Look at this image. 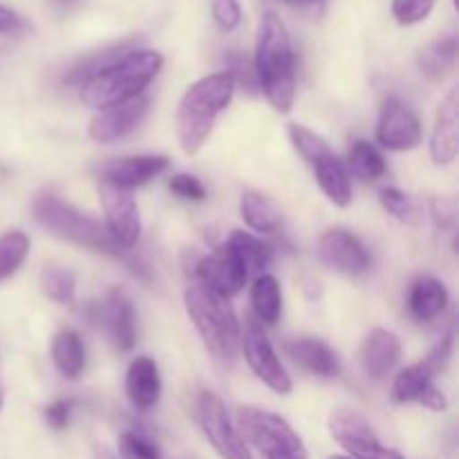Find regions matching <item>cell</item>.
Masks as SVG:
<instances>
[{
    "mask_svg": "<svg viewBox=\"0 0 459 459\" xmlns=\"http://www.w3.org/2000/svg\"><path fill=\"white\" fill-rule=\"evenodd\" d=\"M161 65L164 56L155 49H133L83 79L79 90L81 101L97 112L133 101L160 74Z\"/></svg>",
    "mask_w": 459,
    "mask_h": 459,
    "instance_id": "6da1fadb",
    "label": "cell"
},
{
    "mask_svg": "<svg viewBox=\"0 0 459 459\" xmlns=\"http://www.w3.org/2000/svg\"><path fill=\"white\" fill-rule=\"evenodd\" d=\"M254 72L255 83L263 88L273 110L287 115L296 97V56L285 22L273 12L260 18Z\"/></svg>",
    "mask_w": 459,
    "mask_h": 459,
    "instance_id": "7a4b0ae2",
    "label": "cell"
},
{
    "mask_svg": "<svg viewBox=\"0 0 459 459\" xmlns=\"http://www.w3.org/2000/svg\"><path fill=\"white\" fill-rule=\"evenodd\" d=\"M236 81L229 72H215L188 85L178 108V139L186 155H195L209 139L215 119L231 103Z\"/></svg>",
    "mask_w": 459,
    "mask_h": 459,
    "instance_id": "3957f363",
    "label": "cell"
},
{
    "mask_svg": "<svg viewBox=\"0 0 459 459\" xmlns=\"http://www.w3.org/2000/svg\"><path fill=\"white\" fill-rule=\"evenodd\" d=\"M184 305L211 357L218 363L231 366L240 350L242 330L229 300L195 281L184 291Z\"/></svg>",
    "mask_w": 459,
    "mask_h": 459,
    "instance_id": "277c9868",
    "label": "cell"
},
{
    "mask_svg": "<svg viewBox=\"0 0 459 459\" xmlns=\"http://www.w3.org/2000/svg\"><path fill=\"white\" fill-rule=\"evenodd\" d=\"M31 211H34L36 222L58 240L92 251H103V254L110 255H121V251H124L112 242L106 227L97 218L83 213L54 193H40L34 200Z\"/></svg>",
    "mask_w": 459,
    "mask_h": 459,
    "instance_id": "5b68a950",
    "label": "cell"
},
{
    "mask_svg": "<svg viewBox=\"0 0 459 459\" xmlns=\"http://www.w3.org/2000/svg\"><path fill=\"white\" fill-rule=\"evenodd\" d=\"M238 433L264 459H307L303 439L276 412L255 406H240Z\"/></svg>",
    "mask_w": 459,
    "mask_h": 459,
    "instance_id": "8992f818",
    "label": "cell"
},
{
    "mask_svg": "<svg viewBox=\"0 0 459 459\" xmlns=\"http://www.w3.org/2000/svg\"><path fill=\"white\" fill-rule=\"evenodd\" d=\"M330 435L352 459H403L402 453L381 444L370 421L357 411L336 408L330 415Z\"/></svg>",
    "mask_w": 459,
    "mask_h": 459,
    "instance_id": "52a82bcc",
    "label": "cell"
},
{
    "mask_svg": "<svg viewBox=\"0 0 459 459\" xmlns=\"http://www.w3.org/2000/svg\"><path fill=\"white\" fill-rule=\"evenodd\" d=\"M240 348L254 375L267 388H272L278 394L291 393V388H294L291 377L287 375L276 350L272 348V341L267 339V332L263 330V325L255 318L249 316L245 321V332H240Z\"/></svg>",
    "mask_w": 459,
    "mask_h": 459,
    "instance_id": "ba28073f",
    "label": "cell"
},
{
    "mask_svg": "<svg viewBox=\"0 0 459 459\" xmlns=\"http://www.w3.org/2000/svg\"><path fill=\"white\" fill-rule=\"evenodd\" d=\"M197 417H200V426L204 437L209 439L211 446L215 448L222 459H251L247 442L240 437L236 426L229 420L227 406L222 399L215 393L206 390L200 394V403H197Z\"/></svg>",
    "mask_w": 459,
    "mask_h": 459,
    "instance_id": "9c48e42d",
    "label": "cell"
},
{
    "mask_svg": "<svg viewBox=\"0 0 459 459\" xmlns=\"http://www.w3.org/2000/svg\"><path fill=\"white\" fill-rule=\"evenodd\" d=\"M195 276L197 282H202L206 290L229 300L240 294L249 273H247L245 263L236 254V249L229 242H224L209 255H202L197 260Z\"/></svg>",
    "mask_w": 459,
    "mask_h": 459,
    "instance_id": "30bf717a",
    "label": "cell"
},
{
    "mask_svg": "<svg viewBox=\"0 0 459 459\" xmlns=\"http://www.w3.org/2000/svg\"><path fill=\"white\" fill-rule=\"evenodd\" d=\"M99 197H101L103 215H106L108 236L119 249H133L142 236V218H139L137 200L133 197V193L101 182Z\"/></svg>",
    "mask_w": 459,
    "mask_h": 459,
    "instance_id": "8fae6325",
    "label": "cell"
},
{
    "mask_svg": "<svg viewBox=\"0 0 459 459\" xmlns=\"http://www.w3.org/2000/svg\"><path fill=\"white\" fill-rule=\"evenodd\" d=\"M148 108H151V99L139 94L133 101L108 108V110H99L90 121L88 137L97 143L121 142L142 126V121L148 115Z\"/></svg>",
    "mask_w": 459,
    "mask_h": 459,
    "instance_id": "7c38bea8",
    "label": "cell"
},
{
    "mask_svg": "<svg viewBox=\"0 0 459 459\" xmlns=\"http://www.w3.org/2000/svg\"><path fill=\"white\" fill-rule=\"evenodd\" d=\"M377 139L388 151L403 152L420 146L424 139V130L411 108L403 106L397 99H388L381 110L379 124H377Z\"/></svg>",
    "mask_w": 459,
    "mask_h": 459,
    "instance_id": "4fadbf2b",
    "label": "cell"
},
{
    "mask_svg": "<svg viewBox=\"0 0 459 459\" xmlns=\"http://www.w3.org/2000/svg\"><path fill=\"white\" fill-rule=\"evenodd\" d=\"M318 258L325 267L345 276H359L370 267V254L357 236L345 229H330L318 240Z\"/></svg>",
    "mask_w": 459,
    "mask_h": 459,
    "instance_id": "5bb4252c",
    "label": "cell"
},
{
    "mask_svg": "<svg viewBox=\"0 0 459 459\" xmlns=\"http://www.w3.org/2000/svg\"><path fill=\"white\" fill-rule=\"evenodd\" d=\"M97 318L117 352H130L134 348V343H137V312H134L133 299L124 290L110 291L103 305L97 307Z\"/></svg>",
    "mask_w": 459,
    "mask_h": 459,
    "instance_id": "9a60e30c",
    "label": "cell"
},
{
    "mask_svg": "<svg viewBox=\"0 0 459 459\" xmlns=\"http://www.w3.org/2000/svg\"><path fill=\"white\" fill-rule=\"evenodd\" d=\"M169 164L170 161L161 155L121 157V160H112L101 166V182L121 188V191H133L164 173Z\"/></svg>",
    "mask_w": 459,
    "mask_h": 459,
    "instance_id": "2e32d148",
    "label": "cell"
},
{
    "mask_svg": "<svg viewBox=\"0 0 459 459\" xmlns=\"http://www.w3.org/2000/svg\"><path fill=\"white\" fill-rule=\"evenodd\" d=\"M459 151V97L457 88L448 92L435 119L433 137H430V157L437 166L453 164Z\"/></svg>",
    "mask_w": 459,
    "mask_h": 459,
    "instance_id": "e0dca14e",
    "label": "cell"
},
{
    "mask_svg": "<svg viewBox=\"0 0 459 459\" xmlns=\"http://www.w3.org/2000/svg\"><path fill=\"white\" fill-rule=\"evenodd\" d=\"M402 357V341L394 332L375 327L363 341L361 348V368L372 379H384Z\"/></svg>",
    "mask_w": 459,
    "mask_h": 459,
    "instance_id": "ac0fdd59",
    "label": "cell"
},
{
    "mask_svg": "<svg viewBox=\"0 0 459 459\" xmlns=\"http://www.w3.org/2000/svg\"><path fill=\"white\" fill-rule=\"evenodd\" d=\"M126 393L139 411H151L161 397V379L157 363L151 357H137L126 372Z\"/></svg>",
    "mask_w": 459,
    "mask_h": 459,
    "instance_id": "d6986e66",
    "label": "cell"
},
{
    "mask_svg": "<svg viewBox=\"0 0 459 459\" xmlns=\"http://www.w3.org/2000/svg\"><path fill=\"white\" fill-rule=\"evenodd\" d=\"M287 354L305 370L323 379L339 377L341 372V361L334 350L318 339H296L294 343H287Z\"/></svg>",
    "mask_w": 459,
    "mask_h": 459,
    "instance_id": "ffe728a7",
    "label": "cell"
},
{
    "mask_svg": "<svg viewBox=\"0 0 459 459\" xmlns=\"http://www.w3.org/2000/svg\"><path fill=\"white\" fill-rule=\"evenodd\" d=\"M448 307V291L444 282L437 278H417L412 282L411 291H408V309H411L412 318L420 323H429L437 318L439 314L446 312Z\"/></svg>",
    "mask_w": 459,
    "mask_h": 459,
    "instance_id": "44dd1931",
    "label": "cell"
},
{
    "mask_svg": "<svg viewBox=\"0 0 459 459\" xmlns=\"http://www.w3.org/2000/svg\"><path fill=\"white\" fill-rule=\"evenodd\" d=\"M312 166L314 173H316L318 186L323 188L327 200L334 206L345 209L352 202V184H350V175L345 170L343 161L334 152H327V155L318 157Z\"/></svg>",
    "mask_w": 459,
    "mask_h": 459,
    "instance_id": "7402d4cb",
    "label": "cell"
},
{
    "mask_svg": "<svg viewBox=\"0 0 459 459\" xmlns=\"http://www.w3.org/2000/svg\"><path fill=\"white\" fill-rule=\"evenodd\" d=\"M52 363L65 379H79L85 370V348L74 330H61L52 339Z\"/></svg>",
    "mask_w": 459,
    "mask_h": 459,
    "instance_id": "603a6c76",
    "label": "cell"
},
{
    "mask_svg": "<svg viewBox=\"0 0 459 459\" xmlns=\"http://www.w3.org/2000/svg\"><path fill=\"white\" fill-rule=\"evenodd\" d=\"M457 61V36L446 34L442 39L433 40L426 45L417 56V65H420L421 74L429 76L430 81H442L448 72L455 67Z\"/></svg>",
    "mask_w": 459,
    "mask_h": 459,
    "instance_id": "cb8c5ba5",
    "label": "cell"
},
{
    "mask_svg": "<svg viewBox=\"0 0 459 459\" xmlns=\"http://www.w3.org/2000/svg\"><path fill=\"white\" fill-rule=\"evenodd\" d=\"M251 305L260 325H276L282 312L281 282L272 273H263L251 285Z\"/></svg>",
    "mask_w": 459,
    "mask_h": 459,
    "instance_id": "d4e9b609",
    "label": "cell"
},
{
    "mask_svg": "<svg viewBox=\"0 0 459 459\" xmlns=\"http://www.w3.org/2000/svg\"><path fill=\"white\" fill-rule=\"evenodd\" d=\"M240 213L242 220L247 222V227L254 229V231L258 233H273L278 231V224H281L276 209L269 204V200H264L260 193L254 191L242 193Z\"/></svg>",
    "mask_w": 459,
    "mask_h": 459,
    "instance_id": "484cf974",
    "label": "cell"
},
{
    "mask_svg": "<svg viewBox=\"0 0 459 459\" xmlns=\"http://www.w3.org/2000/svg\"><path fill=\"white\" fill-rule=\"evenodd\" d=\"M348 160L352 173L361 179H379L388 173V164H385L384 155L366 139H357L352 143Z\"/></svg>",
    "mask_w": 459,
    "mask_h": 459,
    "instance_id": "4316f807",
    "label": "cell"
},
{
    "mask_svg": "<svg viewBox=\"0 0 459 459\" xmlns=\"http://www.w3.org/2000/svg\"><path fill=\"white\" fill-rule=\"evenodd\" d=\"M433 384V375L426 370L421 363L406 368L397 375L393 384V402L394 403H420L421 394Z\"/></svg>",
    "mask_w": 459,
    "mask_h": 459,
    "instance_id": "83f0119b",
    "label": "cell"
},
{
    "mask_svg": "<svg viewBox=\"0 0 459 459\" xmlns=\"http://www.w3.org/2000/svg\"><path fill=\"white\" fill-rule=\"evenodd\" d=\"M229 245H231L233 249H236V254L240 255V260L247 267V273L260 272V269L267 267L273 258L272 247L264 245L263 240H258V238H254L247 231L233 233V236L229 238Z\"/></svg>",
    "mask_w": 459,
    "mask_h": 459,
    "instance_id": "f1b7e54d",
    "label": "cell"
},
{
    "mask_svg": "<svg viewBox=\"0 0 459 459\" xmlns=\"http://www.w3.org/2000/svg\"><path fill=\"white\" fill-rule=\"evenodd\" d=\"M30 254V236L22 231H7L0 236V281L13 276Z\"/></svg>",
    "mask_w": 459,
    "mask_h": 459,
    "instance_id": "f546056e",
    "label": "cell"
},
{
    "mask_svg": "<svg viewBox=\"0 0 459 459\" xmlns=\"http://www.w3.org/2000/svg\"><path fill=\"white\" fill-rule=\"evenodd\" d=\"M40 287H43L45 294L52 300H56V303H72L76 291V278L74 273L67 272V269L49 267L45 269L43 276H40Z\"/></svg>",
    "mask_w": 459,
    "mask_h": 459,
    "instance_id": "4dcf8cb0",
    "label": "cell"
},
{
    "mask_svg": "<svg viewBox=\"0 0 459 459\" xmlns=\"http://www.w3.org/2000/svg\"><path fill=\"white\" fill-rule=\"evenodd\" d=\"M379 202L381 206L393 215V218L399 220V222L412 224V227L420 224L421 220L420 209H417L415 202H412L406 193L399 191V188H381Z\"/></svg>",
    "mask_w": 459,
    "mask_h": 459,
    "instance_id": "1f68e13d",
    "label": "cell"
},
{
    "mask_svg": "<svg viewBox=\"0 0 459 459\" xmlns=\"http://www.w3.org/2000/svg\"><path fill=\"white\" fill-rule=\"evenodd\" d=\"M290 139H291V143H294L296 151H299V155L303 157L305 161H309V164H314L318 157L332 152V148L327 146L325 139H323L321 134L312 133L309 128H305V126L291 124L290 126Z\"/></svg>",
    "mask_w": 459,
    "mask_h": 459,
    "instance_id": "d6a6232c",
    "label": "cell"
},
{
    "mask_svg": "<svg viewBox=\"0 0 459 459\" xmlns=\"http://www.w3.org/2000/svg\"><path fill=\"white\" fill-rule=\"evenodd\" d=\"M119 453L121 459H164L160 448L142 433H124L119 437Z\"/></svg>",
    "mask_w": 459,
    "mask_h": 459,
    "instance_id": "836d02e7",
    "label": "cell"
},
{
    "mask_svg": "<svg viewBox=\"0 0 459 459\" xmlns=\"http://www.w3.org/2000/svg\"><path fill=\"white\" fill-rule=\"evenodd\" d=\"M437 0H393V16L399 25H417L426 21Z\"/></svg>",
    "mask_w": 459,
    "mask_h": 459,
    "instance_id": "e575fe53",
    "label": "cell"
},
{
    "mask_svg": "<svg viewBox=\"0 0 459 459\" xmlns=\"http://www.w3.org/2000/svg\"><path fill=\"white\" fill-rule=\"evenodd\" d=\"M169 188L182 200H191V202H202L206 197V188L202 186L200 179L195 175L188 173H178L169 179Z\"/></svg>",
    "mask_w": 459,
    "mask_h": 459,
    "instance_id": "d590c367",
    "label": "cell"
},
{
    "mask_svg": "<svg viewBox=\"0 0 459 459\" xmlns=\"http://www.w3.org/2000/svg\"><path fill=\"white\" fill-rule=\"evenodd\" d=\"M213 21L222 31H233L242 21V9L238 0H213Z\"/></svg>",
    "mask_w": 459,
    "mask_h": 459,
    "instance_id": "8d00e7d4",
    "label": "cell"
},
{
    "mask_svg": "<svg viewBox=\"0 0 459 459\" xmlns=\"http://www.w3.org/2000/svg\"><path fill=\"white\" fill-rule=\"evenodd\" d=\"M451 354H453V332H448L446 336H444L442 339V343L437 345V348L433 350V352L429 354V359H426L424 363H421V366L426 368V370L430 372V375H439V372L444 370V368H446V363H448V359H451Z\"/></svg>",
    "mask_w": 459,
    "mask_h": 459,
    "instance_id": "74e56055",
    "label": "cell"
},
{
    "mask_svg": "<svg viewBox=\"0 0 459 459\" xmlns=\"http://www.w3.org/2000/svg\"><path fill=\"white\" fill-rule=\"evenodd\" d=\"M74 406H76V402H72V399H61V402H54L52 406L45 408V420H48V424L52 426L54 430L67 429Z\"/></svg>",
    "mask_w": 459,
    "mask_h": 459,
    "instance_id": "f35d334b",
    "label": "cell"
},
{
    "mask_svg": "<svg viewBox=\"0 0 459 459\" xmlns=\"http://www.w3.org/2000/svg\"><path fill=\"white\" fill-rule=\"evenodd\" d=\"M430 211H433V218L437 222V227L448 229L453 222H455V202L446 200V197H437L430 204Z\"/></svg>",
    "mask_w": 459,
    "mask_h": 459,
    "instance_id": "ab89813d",
    "label": "cell"
},
{
    "mask_svg": "<svg viewBox=\"0 0 459 459\" xmlns=\"http://www.w3.org/2000/svg\"><path fill=\"white\" fill-rule=\"evenodd\" d=\"M420 403H421V406H424V408H429V411H433V412H444V411H448V399H446V394H444L442 390H439L435 384H430L429 388H426V393L421 394Z\"/></svg>",
    "mask_w": 459,
    "mask_h": 459,
    "instance_id": "60d3db41",
    "label": "cell"
},
{
    "mask_svg": "<svg viewBox=\"0 0 459 459\" xmlns=\"http://www.w3.org/2000/svg\"><path fill=\"white\" fill-rule=\"evenodd\" d=\"M21 27V16L12 7L0 3V34H12Z\"/></svg>",
    "mask_w": 459,
    "mask_h": 459,
    "instance_id": "b9f144b4",
    "label": "cell"
},
{
    "mask_svg": "<svg viewBox=\"0 0 459 459\" xmlns=\"http://www.w3.org/2000/svg\"><path fill=\"white\" fill-rule=\"evenodd\" d=\"M282 4H290V7L296 9H305V12H323L327 4V0H278Z\"/></svg>",
    "mask_w": 459,
    "mask_h": 459,
    "instance_id": "7bdbcfd3",
    "label": "cell"
},
{
    "mask_svg": "<svg viewBox=\"0 0 459 459\" xmlns=\"http://www.w3.org/2000/svg\"><path fill=\"white\" fill-rule=\"evenodd\" d=\"M3 403H4V393H3V385H0V411H3Z\"/></svg>",
    "mask_w": 459,
    "mask_h": 459,
    "instance_id": "ee69618b",
    "label": "cell"
},
{
    "mask_svg": "<svg viewBox=\"0 0 459 459\" xmlns=\"http://www.w3.org/2000/svg\"><path fill=\"white\" fill-rule=\"evenodd\" d=\"M327 459H352V457H348V455H332V457H327Z\"/></svg>",
    "mask_w": 459,
    "mask_h": 459,
    "instance_id": "f6af8a7d",
    "label": "cell"
},
{
    "mask_svg": "<svg viewBox=\"0 0 459 459\" xmlns=\"http://www.w3.org/2000/svg\"><path fill=\"white\" fill-rule=\"evenodd\" d=\"M58 3H74V0H58Z\"/></svg>",
    "mask_w": 459,
    "mask_h": 459,
    "instance_id": "bcb514c9",
    "label": "cell"
},
{
    "mask_svg": "<svg viewBox=\"0 0 459 459\" xmlns=\"http://www.w3.org/2000/svg\"><path fill=\"white\" fill-rule=\"evenodd\" d=\"M453 4H455V7H457V0H453Z\"/></svg>",
    "mask_w": 459,
    "mask_h": 459,
    "instance_id": "7dc6e473",
    "label": "cell"
}]
</instances>
